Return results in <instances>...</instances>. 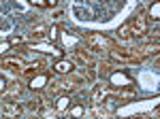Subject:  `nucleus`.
Returning <instances> with one entry per match:
<instances>
[{
  "mask_svg": "<svg viewBox=\"0 0 160 119\" xmlns=\"http://www.w3.org/2000/svg\"><path fill=\"white\" fill-rule=\"evenodd\" d=\"M86 45L92 51H111V49L118 47V43L107 34H98V32H88L86 36Z\"/></svg>",
  "mask_w": 160,
  "mask_h": 119,
  "instance_id": "obj_1",
  "label": "nucleus"
},
{
  "mask_svg": "<svg viewBox=\"0 0 160 119\" xmlns=\"http://www.w3.org/2000/svg\"><path fill=\"white\" fill-rule=\"evenodd\" d=\"M126 26H128L132 38H143V36L148 34V15L143 11H139L137 15H132V17L126 21Z\"/></svg>",
  "mask_w": 160,
  "mask_h": 119,
  "instance_id": "obj_2",
  "label": "nucleus"
},
{
  "mask_svg": "<svg viewBox=\"0 0 160 119\" xmlns=\"http://www.w3.org/2000/svg\"><path fill=\"white\" fill-rule=\"evenodd\" d=\"M107 53H109V60L118 62V64H137V62H141L132 51L122 49V47H115V49H111V51H107Z\"/></svg>",
  "mask_w": 160,
  "mask_h": 119,
  "instance_id": "obj_3",
  "label": "nucleus"
},
{
  "mask_svg": "<svg viewBox=\"0 0 160 119\" xmlns=\"http://www.w3.org/2000/svg\"><path fill=\"white\" fill-rule=\"evenodd\" d=\"M0 68L22 74V72H24V68H26V62L19 58V55H7V58L0 60Z\"/></svg>",
  "mask_w": 160,
  "mask_h": 119,
  "instance_id": "obj_4",
  "label": "nucleus"
},
{
  "mask_svg": "<svg viewBox=\"0 0 160 119\" xmlns=\"http://www.w3.org/2000/svg\"><path fill=\"white\" fill-rule=\"evenodd\" d=\"M0 113L7 115V117H19V115L24 113V108L19 107L17 102H13V100H4V102L0 104Z\"/></svg>",
  "mask_w": 160,
  "mask_h": 119,
  "instance_id": "obj_5",
  "label": "nucleus"
},
{
  "mask_svg": "<svg viewBox=\"0 0 160 119\" xmlns=\"http://www.w3.org/2000/svg\"><path fill=\"white\" fill-rule=\"evenodd\" d=\"M156 53H158V40H154V38H152L148 45H141V47L137 49L135 55L139 60H143V58H148V55H156Z\"/></svg>",
  "mask_w": 160,
  "mask_h": 119,
  "instance_id": "obj_6",
  "label": "nucleus"
},
{
  "mask_svg": "<svg viewBox=\"0 0 160 119\" xmlns=\"http://www.w3.org/2000/svg\"><path fill=\"white\" fill-rule=\"evenodd\" d=\"M9 87H4V100H13V98H19L22 92H24V85L19 81H13V83H7Z\"/></svg>",
  "mask_w": 160,
  "mask_h": 119,
  "instance_id": "obj_7",
  "label": "nucleus"
},
{
  "mask_svg": "<svg viewBox=\"0 0 160 119\" xmlns=\"http://www.w3.org/2000/svg\"><path fill=\"white\" fill-rule=\"evenodd\" d=\"M53 70L58 72V74H68V72L75 70V64L71 60H58V62L53 64Z\"/></svg>",
  "mask_w": 160,
  "mask_h": 119,
  "instance_id": "obj_8",
  "label": "nucleus"
},
{
  "mask_svg": "<svg viewBox=\"0 0 160 119\" xmlns=\"http://www.w3.org/2000/svg\"><path fill=\"white\" fill-rule=\"evenodd\" d=\"M105 92H107V87H102V85H96V87H94V92H92V104H94V107H100V104H102Z\"/></svg>",
  "mask_w": 160,
  "mask_h": 119,
  "instance_id": "obj_9",
  "label": "nucleus"
},
{
  "mask_svg": "<svg viewBox=\"0 0 160 119\" xmlns=\"http://www.w3.org/2000/svg\"><path fill=\"white\" fill-rule=\"evenodd\" d=\"M73 60L81 62V64H94V60L90 58V53H88L86 49H75L73 51Z\"/></svg>",
  "mask_w": 160,
  "mask_h": 119,
  "instance_id": "obj_10",
  "label": "nucleus"
},
{
  "mask_svg": "<svg viewBox=\"0 0 160 119\" xmlns=\"http://www.w3.org/2000/svg\"><path fill=\"white\" fill-rule=\"evenodd\" d=\"M47 83V74H38V77H32V83H30V87L32 89H43V85Z\"/></svg>",
  "mask_w": 160,
  "mask_h": 119,
  "instance_id": "obj_11",
  "label": "nucleus"
},
{
  "mask_svg": "<svg viewBox=\"0 0 160 119\" xmlns=\"http://www.w3.org/2000/svg\"><path fill=\"white\" fill-rule=\"evenodd\" d=\"M47 32H49V28H47L45 24H37L34 28H32V36H34V38H43Z\"/></svg>",
  "mask_w": 160,
  "mask_h": 119,
  "instance_id": "obj_12",
  "label": "nucleus"
},
{
  "mask_svg": "<svg viewBox=\"0 0 160 119\" xmlns=\"http://www.w3.org/2000/svg\"><path fill=\"white\" fill-rule=\"evenodd\" d=\"M115 34H118L120 40H130V38H132V34H130V30H128V26H126V24L120 26V30H118Z\"/></svg>",
  "mask_w": 160,
  "mask_h": 119,
  "instance_id": "obj_13",
  "label": "nucleus"
},
{
  "mask_svg": "<svg viewBox=\"0 0 160 119\" xmlns=\"http://www.w3.org/2000/svg\"><path fill=\"white\" fill-rule=\"evenodd\" d=\"M71 104V100L66 98V96H62V98H58V102H56V111L58 113H62V111H66V107Z\"/></svg>",
  "mask_w": 160,
  "mask_h": 119,
  "instance_id": "obj_14",
  "label": "nucleus"
},
{
  "mask_svg": "<svg viewBox=\"0 0 160 119\" xmlns=\"http://www.w3.org/2000/svg\"><path fill=\"white\" fill-rule=\"evenodd\" d=\"M102 102H105V108H107L109 113H111V111H115V107H118V100L111 98V96H109V98H102Z\"/></svg>",
  "mask_w": 160,
  "mask_h": 119,
  "instance_id": "obj_15",
  "label": "nucleus"
},
{
  "mask_svg": "<svg viewBox=\"0 0 160 119\" xmlns=\"http://www.w3.org/2000/svg\"><path fill=\"white\" fill-rule=\"evenodd\" d=\"M158 13H160V2H154V4L149 7V17H152L154 21H158Z\"/></svg>",
  "mask_w": 160,
  "mask_h": 119,
  "instance_id": "obj_16",
  "label": "nucleus"
},
{
  "mask_svg": "<svg viewBox=\"0 0 160 119\" xmlns=\"http://www.w3.org/2000/svg\"><path fill=\"white\" fill-rule=\"evenodd\" d=\"M71 115H75V117H79V115H83V108H81V107H75L73 111H71Z\"/></svg>",
  "mask_w": 160,
  "mask_h": 119,
  "instance_id": "obj_17",
  "label": "nucleus"
},
{
  "mask_svg": "<svg viewBox=\"0 0 160 119\" xmlns=\"http://www.w3.org/2000/svg\"><path fill=\"white\" fill-rule=\"evenodd\" d=\"M30 2H32V4H37V7H47V4H45V0H30Z\"/></svg>",
  "mask_w": 160,
  "mask_h": 119,
  "instance_id": "obj_18",
  "label": "nucleus"
},
{
  "mask_svg": "<svg viewBox=\"0 0 160 119\" xmlns=\"http://www.w3.org/2000/svg\"><path fill=\"white\" fill-rule=\"evenodd\" d=\"M45 4H47V7H56V4H58V0H45Z\"/></svg>",
  "mask_w": 160,
  "mask_h": 119,
  "instance_id": "obj_19",
  "label": "nucleus"
},
{
  "mask_svg": "<svg viewBox=\"0 0 160 119\" xmlns=\"http://www.w3.org/2000/svg\"><path fill=\"white\" fill-rule=\"evenodd\" d=\"M9 43H11V45H15V43H22V38H19V36H17V38H15V36H13L11 40H9Z\"/></svg>",
  "mask_w": 160,
  "mask_h": 119,
  "instance_id": "obj_20",
  "label": "nucleus"
},
{
  "mask_svg": "<svg viewBox=\"0 0 160 119\" xmlns=\"http://www.w3.org/2000/svg\"><path fill=\"white\" fill-rule=\"evenodd\" d=\"M4 87H7V81H4V79H0V92H4Z\"/></svg>",
  "mask_w": 160,
  "mask_h": 119,
  "instance_id": "obj_21",
  "label": "nucleus"
}]
</instances>
